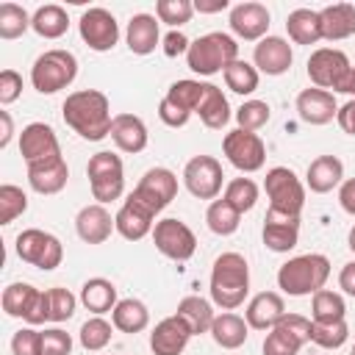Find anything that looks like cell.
<instances>
[{
  "instance_id": "cell-27",
  "label": "cell",
  "mask_w": 355,
  "mask_h": 355,
  "mask_svg": "<svg viewBox=\"0 0 355 355\" xmlns=\"http://www.w3.org/2000/svg\"><path fill=\"white\" fill-rule=\"evenodd\" d=\"M305 183L313 194H327L333 191L336 186L344 183V164L341 158L336 155H319L308 164V172H305Z\"/></svg>"
},
{
  "instance_id": "cell-14",
  "label": "cell",
  "mask_w": 355,
  "mask_h": 355,
  "mask_svg": "<svg viewBox=\"0 0 355 355\" xmlns=\"http://www.w3.org/2000/svg\"><path fill=\"white\" fill-rule=\"evenodd\" d=\"M80 39L94 53H108L119 42V22L108 8H86L78 22Z\"/></svg>"
},
{
  "instance_id": "cell-35",
  "label": "cell",
  "mask_w": 355,
  "mask_h": 355,
  "mask_svg": "<svg viewBox=\"0 0 355 355\" xmlns=\"http://www.w3.org/2000/svg\"><path fill=\"white\" fill-rule=\"evenodd\" d=\"M175 313H178V316L191 327V333H194V336L211 333V324H214V319H216V313H214L211 302H208V300H202V297H197V294L183 297V300L178 302V311H175Z\"/></svg>"
},
{
  "instance_id": "cell-32",
  "label": "cell",
  "mask_w": 355,
  "mask_h": 355,
  "mask_svg": "<svg viewBox=\"0 0 355 355\" xmlns=\"http://www.w3.org/2000/svg\"><path fill=\"white\" fill-rule=\"evenodd\" d=\"M80 302L86 311H92L94 316H103L108 311L116 308V286L105 277H89L83 286H80Z\"/></svg>"
},
{
  "instance_id": "cell-59",
  "label": "cell",
  "mask_w": 355,
  "mask_h": 355,
  "mask_svg": "<svg viewBox=\"0 0 355 355\" xmlns=\"http://www.w3.org/2000/svg\"><path fill=\"white\" fill-rule=\"evenodd\" d=\"M225 8H227V0H214V3L197 0L194 3V11H200V14H216V11H225Z\"/></svg>"
},
{
  "instance_id": "cell-58",
  "label": "cell",
  "mask_w": 355,
  "mask_h": 355,
  "mask_svg": "<svg viewBox=\"0 0 355 355\" xmlns=\"http://www.w3.org/2000/svg\"><path fill=\"white\" fill-rule=\"evenodd\" d=\"M0 125H3V130H0V147H8V141L14 136V122H11V114L8 111H0Z\"/></svg>"
},
{
  "instance_id": "cell-38",
  "label": "cell",
  "mask_w": 355,
  "mask_h": 355,
  "mask_svg": "<svg viewBox=\"0 0 355 355\" xmlns=\"http://www.w3.org/2000/svg\"><path fill=\"white\" fill-rule=\"evenodd\" d=\"M311 316L313 322H322V324H330V322H341L347 316V302L341 294L336 291H327V288H319L311 300Z\"/></svg>"
},
{
  "instance_id": "cell-39",
  "label": "cell",
  "mask_w": 355,
  "mask_h": 355,
  "mask_svg": "<svg viewBox=\"0 0 355 355\" xmlns=\"http://www.w3.org/2000/svg\"><path fill=\"white\" fill-rule=\"evenodd\" d=\"M205 222H208V230L216 233V236H233L241 225V214L227 202V200H214L205 211Z\"/></svg>"
},
{
  "instance_id": "cell-24",
  "label": "cell",
  "mask_w": 355,
  "mask_h": 355,
  "mask_svg": "<svg viewBox=\"0 0 355 355\" xmlns=\"http://www.w3.org/2000/svg\"><path fill=\"white\" fill-rule=\"evenodd\" d=\"M69 180V166L64 155H55L50 161L28 164V183L36 194H58Z\"/></svg>"
},
{
  "instance_id": "cell-25",
  "label": "cell",
  "mask_w": 355,
  "mask_h": 355,
  "mask_svg": "<svg viewBox=\"0 0 355 355\" xmlns=\"http://www.w3.org/2000/svg\"><path fill=\"white\" fill-rule=\"evenodd\" d=\"M286 316V302L277 291H261L247 302L244 319L252 330H272Z\"/></svg>"
},
{
  "instance_id": "cell-40",
  "label": "cell",
  "mask_w": 355,
  "mask_h": 355,
  "mask_svg": "<svg viewBox=\"0 0 355 355\" xmlns=\"http://www.w3.org/2000/svg\"><path fill=\"white\" fill-rule=\"evenodd\" d=\"M222 75H225L227 89L236 92V94H252V92L258 89V80H261V72H258L252 64L241 61V58H236Z\"/></svg>"
},
{
  "instance_id": "cell-11",
  "label": "cell",
  "mask_w": 355,
  "mask_h": 355,
  "mask_svg": "<svg viewBox=\"0 0 355 355\" xmlns=\"http://www.w3.org/2000/svg\"><path fill=\"white\" fill-rule=\"evenodd\" d=\"M222 153H225V158L239 172H258L263 166V161H266V144H263V139L258 133L241 130V128L225 133Z\"/></svg>"
},
{
  "instance_id": "cell-60",
  "label": "cell",
  "mask_w": 355,
  "mask_h": 355,
  "mask_svg": "<svg viewBox=\"0 0 355 355\" xmlns=\"http://www.w3.org/2000/svg\"><path fill=\"white\" fill-rule=\"evenodd\" d=\"M341 92H344V94H352V100H355V67L349 69V75H347V80H344Z\"/></svg>"
},
{
  "instance_id": "cell-4",
  "label": "cell",
  "mask_w": 355,
  "mask_h": 355,
  "mask_svg": "<svg viewBox=\"0 0 355 355\" xmlns=\"http://www.w3.org/2000/svg\"><path fill=\"white\" fill-rule=\"evenodd\" d=\"M236 58H239V44L230 33H222V31H211L205 36H197L186 53L189 69L197 75H205V78L225 72Z\"/></svg>"
},
{
  "instance_id": "cell-2",
  "label": "cell",
  "mask_w": 355,
  "mask_h": 355,
  "mask_svg": "<svg viewBox=\"0 0 355 355\" xmlns=\"http://www.w3.org/2000/svg\"><path fill=\"white\" fill-rule=\"evenodd\" d=\"M211 302L222 311L244 305L250 294V266L241 252H222L211 269Z\"/></svg>"
},
{
  "instance_id": "cell-57",
  "label": "cell",
  "mask_w": 355,
  "mask_h": 355,
  "mask_svg": "<svg viewBox=\"0 0 355 355\" xmlns=\"http://www.w3.org/2000/svg\"><path fill=\"white\" fill-rule=\"evenodd\" d=\"M338 286L344 288V294L355 297V261H349V263L341 266V272H338Z\"/></svg>"
},
{
  "instance_id": "cell-21",
  "label": "cell",
  "mask_w": 355,
  "mask_h": 355,
  "mask_svg": "<svg viewBox=\"0 0 355 355\" xmlns=\"http://www.w3.org/2000/svg\"><path fill=\"white\" fill-rule=\"evenodd\" d=\"M191 336H194L191 327L178 313H172V316L161 319L153 327V333H150V349H153V355H180L186 349V344H189Z\"/></svg>"
},
{
  "instance_id": "cell-62",
  "label": "cell",
  "mask_w": 355,
  "mask_h": 355,
  "mask_svg": "<svg viewBox=\"0 0 355 355\" xmlns=\"http://www.w3.org/2000/svg\"><path fill=\"white\" fill-rule=\"evenodd\" d=\"M349 355H355V347H352V352H349Z\"/></svg>"
},
{
  "instance_id": "cell-49",
  "label": "cell",
  "mask_w": 355,
  "mask_h": 355,
  "mask_svg": "<svg viewBox=\"0 0 355 355\" xmlns=\"http://www.w3.org/2000/svg\"><path fill=\"white\" fill-rule=\"evenodd\" d=\"M47 300H50V322H67V319H72L75 305H78V297L72 291L55 286V288H47Z\"/></svg>"
},
{
  "instance_id": "cell-53",
  "label": "cell",
  "mask_w": 355,
  "mask_h": 355,
  "mask_svg": "<svg viewBox=\"0 0 355 355\" xmlns=\"http://www.w3.org/2000/svg\"><path fill=\"white\" fill-rule=\"evenodd\" d=\"M158 116H161V122H164L166 128H183V125L191 119V114H189L186 108H180L178 103H172L169 97H164V100L158 103Z\"/></svg>"
},
{
  "instance_id": "cell-45",
  "label": "cell",
  "mask_w": 355,
  "mask_h": 355,
  "mask_svg": "<svg viewBox=\"0 0 355 355\" xmlns=\"http://www.w3.org/2000/svg\"><path fill=\"white\" fill-rule=\"evenodd\" d=\"M25 211H28V194L14 183H3L0 186V225H11Z\"/></svg>"
},
{
  "instance_id": "cell-42",
  "label": "cell",
  "mask_w": 355,
  "mask_h": 355,
  "mask_svg": "<svg viewBox=\"0 0 355 355\" xmlns=\"http://www.w3.org/2000/svg\"><path fill=\"white\" fill-rule=\"evenodd\" d=\"M222 200H227L239 214H247V211H252L255 202H258V186H255V180H250V178H233V180L225 186Z\"/></svg>"
},
{
  "instance_id": "cell-26",
  "label": "cell",
  "mask_w": 355,
  "mask_h": 355,
  "mask_svg": "<svg viewBox=\"0 0 355 355\" xmlns=\"http://www.w3.org/2000/svg\"><path fill=\"white\" fill-rule=\"evenodd\" d=\"M111 139L122 153H141L150 141L147 125L141 122V116L136 114H116L111 122Z\"/></svg>"
},
{
  "instance_id": "cell-46",
  "label": "cell",
  "mask_w": 355,
  "mask_h": 355,
  "mask_svg": "<svg viewBox=\"0 0 355 355\" xmlns=\"http://www.w3.org/2000/svg\"><path fill=\"white\" fill-rule=\"evenodd\" d=\"M269 116H272V111H269V103H263V100H244L239 105V111H236L239 128L241 130H252V133L261 130L269 122Z\"/></svg>"
},
{
  "instance_id": "cell-3",
  "label": "cell",
  "mask_w": 355,
  "mask_h": 355,
  "mask_svg": "<svg viewBox=\"0 0 355 355\" xmlns=\"http://www.w3.org/2000/svg\"><path fill=\"white\" fill-rule=\"evenodd\" d=\"M327 277H330L327 255L308 252V255L288 258L277 269V288L288 297H308V294H316L319 288H324Z\"/></svg>"
},
{
  "instance_id": "cell-48",
  "label": "cell",
  "mask_w": 355,
  "mask_h": 355,
  "mask_svg": "<svg viewBox=\"0 0 355 355\" xmlns=\"http://www.w3.org/2000/svg\"><path fill=\"white\" fill-rule=\"evenodd\" d=\"M194 14V3L191 0H158L155 3V17L172 28H180L191 19Z\"/></svg>"
},
{
  "instance_id": "cell-52",
  "label": "cell",
  "mask_w": 355,
  "mask_h": 355,
  "mask_svg": "<svg viewBox=\"0 0 355 355\" xmlns=\"http://www.w3.org/2000/svg\"><path fill=\"white\" fill-rule=\"evenodd\" d=\"M22 94V75L17 69L0 72V105H11Z\"/></svg>"
},
{
  "instance_id": "cell-55",
  "label": "cell",
  "mask_w": 355,
  "mask_h": 355,
  "mask_svg": "<svg viewBox=\"0 0 355 355\" xmlns=\"http://www.w3.org/2000/svg\"><path fill=\"white\" fill-rule=\"evenodd\" d=\"M336 122L344 133L355 136V100H347L344 105H338V114H336Z\"/></svg>"
},
{
  "instance_id": "cell-23",
  "label": "cell",
  "mask_w": 355,
  "mask_h": 355,
  "mask_svg": "<svg viewBox=\"0 0 355 355\" xmlns=\"http://www.w3.org/2000/svg\"><path fill=\"white\" fill-rule=\"evenodd\" d=\"M75 230L86 244H103L111 239V230H116L114 216L105 211V205H83L75 216Z\"/></svg>"
},
{
  "instance_id": "cell-9",
  "label": "cell",
  "mask_w": 355,
  "mask_h": 355,
  "mask_svg": "<svg viewBox=\"0 0 355 355\" xmlns=\"http://www.w3.org/2000/svg\"><path fill=\"white\" fill-rule=\"evenodd\" d=\"M349 69L352 64L347 53L336 47H319L308 58V78L316 89H324V92H341Z\"/></svg>"
},
{
  "instance_id": "cell-15",
  "label": "cell",
  "mask_w": 355,
  "mask_h": 355,
  "mask_svg": "<svg viewBox=\"0 0 355 355\" xmlns=\"http://www.w3.org/2000/svg\"><path fill=\"white\" fill-rule=\"evenodd\" d=\"M133 194L144 205H150L155 214H161L178 197V175L172 169H166V166H153V169H147L141 175V180L133 189Z\"/></svg>"
},
{
  "instance_id": "cell-61",
  "label": "cell",
  "mask_w": 355,
  "mask_h": 355,
  "mask_svg": "<svg viewBox=\"0 0 355 355\" xmlns=\"http://www.w3.org/2000/svg\"><path fill=\"white\" fill-rule=\"evenodd\" d=\"M347 244H349V250L355 252V225L349 227V236H347Z\"/></svg>"
},
{
  "instance_id": "cell-13",
  "label": "cell",
  "mask_w": 355,
  "mask_h": 355,
  "mask_svg": "<svg viewBox=\"0 0 355 355\" xmlns=\"http://www.w3.org/2000/svg\"><path fill=\"white\" fill-rule=\"evenodd\" d=\"M222 164L214 155H194L183 166V183L197 200H216L222 191Z\"/></svg>"
},
{
  "instance_id": "cell-7",
  "label": "cell",
  "mask_w": 355,
  "mask_h": 355,
  "mask_svg": "<svg viewBox=\"0 0 355 355\" xmlns=\"http://www.w3.org/2000/svg\"><path fill=\"white\" fill-rule=\"evenodd\" d=\"M263 189H266V197H269V208L283 211V214H294V216L302 214V208H305V186L294 175V169L272 166L266 172Z\"/></svg>"
},
{
  "instance_id": "cell-34",
  "label": "cell",
  "mask_w": 355,
  "mask_h": 355,
  "mask_svg": "<svg viewBox=\"0 0 355 355\" xmlns=\"http://www.w3.org/2000/svg\"><path fill=\"white\" fill-rule=\"evenodd\" d=\"M286 31L294 44H316L322 39V19L319 11L311 8H294L286 17Z\"/></svg>"
},
{
  "instance_id": "cell-43",
  "label": "cell",
  "mask_w": 355,
  "mask_h": 355,
  "mask_svg": "<svg viewBox=\"0 0 355 355\" xmlns=\"http://www.w3.org/2000/svg\"><path fill=\"white\" fill-rule=\"evenodd\" d=\"M349 338V324L347 319L341 322H330V324H322V322H311V341L322 349H338L344 347Z\"/></svg>"
},
{
  "instance_id": "cell-36",
  "label": "cell",
  "mask_w": 355,
  "mask_h": 355,
  "mask_svg": "<svg viewBox=\"0 0 355 355\" xmlns=\"http://www.w3.org/2000/svg\"><path fill=\"white\" fill-rule=\"evenodd\" d=\"M31 28L42 36V39H61L69 28V14L55 6V3H47V6H39L31 17Z\"/></svg>"
},
{
  "instance_id": "cell-16",
  "label": "cell",
  "mask_w": 355,
  "mask_h": 355,
  "mask_svg": "<svg viewBox=\"0 0 355 355\" xmlns=\"http://www.w3.org/2000/svg\"><path fill=\"white\" fill-rule=\"evenodd\" d=\"M19 155L25 158V164H39V161H50V158L61 155L55 130L44 122L25 125L19 133Z\"/></svg>"
},
{
  "instance_id": "cell-5",
  "label": "cell",
  "mask_w": 355,
  "mask_h": 355,
  "mask_svg": "<svg viewBox=\"0 0 355 355\" xmlns=\"http://www.w3.org/2000/svg\"><path fill=\"white\" fill-rule=\"evenodd\" d=\"M78 75V58L69 50H44L31 67V83L39 94H55L67 89Z\"/></svg>"
},
{
  "instance_id": "cell-30",
  "label": "cell",
  "mask_w": 355,
  "mask_h": 355,
  "mask_svg": "<svg viewBox=\"0 0 355 355\" xmlns=\"http://www.w3.org/2000/svg\"><path fill=\"white\" fill-rule=\"evenodd\" d=\"M194 114L202 119L205 128L222 130L230 122V105H227V97L222 94V89L214 86V83H202V94H200V103H197Z\"/></svg>"
},
{
  "instance_id": "cell-56",
  "label": "cell",
  "mask_w": 355,
  "mask_h": 355,
  "mask_svg": "<svg viewBox=\"0 0 355 355\" xmlns=\"http://www.w3.org/2000/svg\"><path fill=\"white\" fill-rule=\"evenodd\" d=\"M338 202H341V208H344L349 216H355V178H347V180L341 183V189H338Z\"/></svg>"
},
{
  "instance_id": "cell-33",
  "label": "cell",
  "mask_w": 355,
  "mask_h": 355,
  "mask_svg": "<svg viewBox=\"0 0 355 355\" xmlns=\"http://www.w3.org/2000/svg\"><path fill=\"white\" fill-rule=\"evenodd\" d=\"M111 324L119 330V333H141V330H147V324H150V311H147V305L141 302V300H136V297H125V300H119L116 302V308L111 311Z\"/></svg>"
},
{
  "instance_id": "cell-18",
  "label": "cell",
  "mask_w": 355,
  "mask_h": 355,
  "mask_svg": "<svg viewBox=\"0 0 355 355\" xmlns=\"http://www.w3.org/2000/svg\"><path fill=\"white\" fill-rule=\"evenodd\" d=\"M261 239H263L266 250H272V252H288V250H294L297 241H300V216L269 208L266 216H263Z\"/></svg>"
},
{
  "instance_id": "cell-51",
  "label": "cell",
  "mask_w": 355,
  "mask_h": 355,
  "mask_svg": "<svg viewBox=\"0 0 355 355\" xmlns=\"http://www.w3.org/2000/svg\"><path fill=\"white\" fill-rule=\"evenodd\" d=\"M39 336H42V330H33V327L17 330L11 338V352L14 355H39Z\"/></svg>"
},
{
  "instance_id": "cell-41",
  "label": "cell",
  "mask_w": 355,
  "mask_h": 355,
  "mask_svg": "<svg viewBox=\"0 0 355 355\" xmlns=\"http://www.w3.org/2000/svg\"><path fill=\"white\" fill-rule=\"evenodd\" d=\"M111 336H114V324L105 322L103 316H92V319H86V322L80 324V333H78L80 347L89 349V352H100V349H105L108 341H111Z\"/></svg>"
},
{
  "instance_id": "cell-19",
  "label": "cell",
  "mask_w": 355,
  "mask_h": 355,
  "mask_svg": "<svg viewBox=\"0 0 355 355\" xmlns=\"http://www.w3.org/2000/svg\"><path fill=\"white\" fill-rule=\"evenodd\" d=\"M294 64V50L283 36H263L252 50V67L263 75H286Z\"/></svg>"
},
{
  "instance_id": "cell-37",
  "label": "cell",
  "mask_w": 355,
  "mask_h": 355,
  "mask_svg": "<svg viewBox=\"0 0 355 355\" xmlns=\"http://www.w3.org/2000/svg\"><path fill=\"white\" fill-rule=\"evenodd\" d=\"M39 297V288L31 286V283H11L3 288V297H0V305L6 311V316H14V319H28L33 302Z\"/></svg>"
},
{
  "instance_id": "cell-47",
  "label": "cell",
  "mask_w": 355,
  "mask_h": 355,
  "mask_svg": "<svg viewBox=\"0 0 355 355\" xmlns=\"http://www.w3.org/2000/svg\"><path fill=\"white\" fill-rule=\"evenodd\" d=\"M200 94H202V80L186 78V80H175V83L166 89L164 97H169L172 103H178V105L186 108L189 114H194V111H197V103H200Z\"/></svg>"
},
{
  "instance_id": "cell-10",
  "label": "cell",
  "mask_w": 355,
  "mask_h": 355,
  "mask_svg": "<svg viewBox=\"0 0 355 355\" xmlns=\"http://www.w3.org/2000/svg\"><path fill=\"white\" fill-rule=\"evenodd\" d=\"M311 341V319L286 313L263 338V355H297Z\"/></svg>"
},
{
  "instance_id": "cell-12",
  "label": "cell",
  "mask_w": 355,
  "mask_h": 355,
  "mask_svg": "<svg viewBox=\"0 0 355 355\" xmlns=\"http://www.w3.org/2000/svg\"><path fill=\"white\" fill-rule=\"evenodd\" d=\"M153 244L169 261H189L194 255V250H197V236L191 233V227L186 222H180L175 216H166V219L155 222Z\"/></svg>"
},
{
  "instance_id": "cell-54",
  "label": "cell",
  "mask_w": 355,
  "mask_h": 355,
  "mask_svg": "<svg viewBox=\"0 0 355 355\" xmlns=\"http://www.w3.org/2000/svg\"><path fill=\"white\" fill-rule=\"evenodd\" d=\"M189 44H191V42H189L180 31H169V33L164 36V44H161V47H164V55H166V58H178V55H186V53H189Z\"/></svg>"
},
{
  "instance_id": "cell-20",
  "label": "cell",
  "mask_w": 355,
  "mask_h": 355,
  "mask_svg": "<svg viewBox=\"0 0 355 355\" xmlns=\"http://www.w3.org/2000/svg\"><path fill=\"white\" fill-rule=\"evenodd\" d=\"M153 219H155V211L150 205H144L133 191L128 194V200L122 202V208L116 211L114 222H116V233L128 241H139L144 239L147 233H153Z\"/></svg>"
},
{
  "instance_id": "cell-28",
  "label": "cell",
  "mask_w": 355,
  "mask_h": 355,
  "mask_svg": "<svg viewBox=\"0 0 355 355\" xmlns=\"http://www.w3.org/2000/svg\"><path fill=\"white\" fill-rule=\"evenodd\" d=\"M125 42H128L130 53L150 55L161 42V31H158L155 17L153 14H133L128 22V31H125Z\"/></svg>"
},
{
  "instance_id": "cell-22",
  "label": "cell",
  "mask_w": 355,
  "mask_h": 355,
  "mask_svg": "<svg viewBox=\"0 0 355 355\" xmlns=\"http://www.w3.org/2000/svg\"><path fill=\"white\" fill-rule=\"evenodd\" d=\"M297 114L305 125H327L336 119L338 114V103H336V94L333 92H324V89H302L297 94Z\"/></svg>"
},
{
  "instance_id": "cell-1",
  "label": "cell",
  "mask_w": 355,
  "mask_h": 355,
  "mask_svg": "<svg viewBox=\"0 0 355 355\" xmlns=\"http://www.w3.org/2000/svg\"><path fill=\"white\" fill-rule=\"evenodd\" d=\"M61 116L86 141H100V139L111 136V122H114L111 103L97 89H78V92L67 94V100L61 105Z\"/></svg>"
},
{
  "instance_id": "cell-17",
  "label": "cell",
  "mask_w": 355,
  "mask_h": 355,
  "mask_svg": "<svg viewBox=\"0 0 355 355\" xmlns=\"http://www.w3.org/2000/svg\"><path fill=\"white\" fill-rule=\"evenodd\" d=\"M269 8L263 3H255V0H247V3H239L230 8V31L244 39V42H261L269 31Z\"/></svg>"
},
{
  "instance_id": "cell-50",
  "label": "cell",
  "mask_w": 355,
  "mask_h": 355,
  "mask_svg": "<svg viewBox=\"0 0 355 355\" xmlns=\"http://www.w3.org/2000/svg\"><path fill=\"white\" fill-rule=\"evenodd\" d=\"M72 352V336L61 327L42 330L39 336V355H69Z\"/></svg>"
},
{
  "instance_id": "cell-6",
  "label": "cell",
  "mask_w": 355,
  "mask_h": 355,
  "mask_svg": "<svg viewBox=\"0 0 355 355\" xmlns=\"http://www.w3.org/2000/svg\"><path fill=\"white\" fill-rule=\"evenodd\" d=\"M86 175H89V189H92V197L105 205V202H114L122 197L125 191V166H122V158L111 150H100L89 158L86 164Z\"/></svg>"
},
{
  "instance_id": "cell-31",
  "label": "cell",
  "mask_w": 355,
  "mask_h": 355,
  "mask_svg": "<svg viewBox=\"0 0 355 355\" xmlns=\"http://www.w3.org/2000/svg\"><path fill=\"white\" fill-rule=\"evenodd\" d=\"M250 336V324L244 316L233 313V311H225L214 319L211 324V338L222 347V349H239Z\"/></svg>"
},
{
  "instance_id": "cell-44",
  "label": "cell",
  "mask_w": 355,
  "mask_h": 355,
  "mask_svg": "<svg viewBox=\"0 0 355 355\" xmlns=\"http://www.w3.org/2000/svg\"><path fill=\"white\" fill-rule=\"evenodd\" d=\"M28 28H31V17L22 6H17V3L0 6V39H6V42L19 39Z\"/></svg>"
},
{
  "instance_id": "cell-29",
  "label": "cell",
  "mask_w": 355,
  "mask_h": 355,
  "mask_svg": "<svg viewBox=\"0 0 355 355\" xmlns=\"http://www.w3.org/2000/svg\"><path fill=\"white\" fill-rule=\"evenodd\" d=\"M322 19V39L341 42L355 33V6L352 3H333L319 11Z\"/></svg>"
},
{
  "instance_id": "cell-8",
  "label": "cell",
  "mask_w": 355,
  "mask_h": 355,
  "mask_svg": "<svg viewBox=\"0 0 355 355\" xmlns=\"http://www.w3.org/2000/svg\"><path fill=\"white\" fill-rule=\"evenodd\" d=\"M17 255L19 261L42 269V272H53L55 266H61V258H64V247L61 241L47 233V230H39V227H28L17 236Z\"/></svg>"
}]
</instances>
